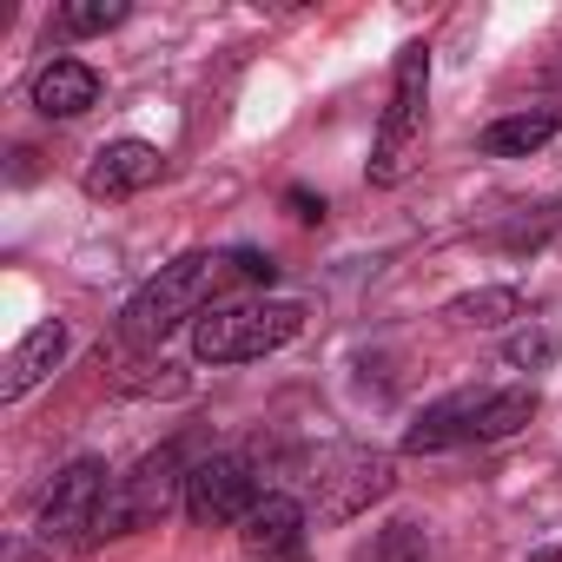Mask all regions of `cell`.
<instances>
[{
	"mask_svg": "<svg viewBox=\"0 0 562 562\" xmlns=\"http://www.w3.org/2000/svg\"><path fill=\"white\" fill-rule=\"evenodd\" d=\"M305 331V305L292 299H232L192 318V358L199 364H251L285 351Z\"/></svg>",
	"mask_w": 562,
	"mask_h": 562,
	"instance_id": "1",
	"label": "cell"
},
{
	"mask_svg": "<svg viewBox=\"0 0 562 562\" xmlns=\"http://www.w3.org/2000/svg\"><path fill=\"white\" fill-rule=\"evenodd\" d=\"M218 292V251H179L172 265H159V278L126 299L120 312V345L126 351H146L159 345L166 331H179L186 318H199V305Z\"/></svg>",
	"mask_w": 562,
	"mask_h": 562,
	"instance_id": "2",
	"label": "cell"
},
{
	"mask_svg": "<svg viewBox=\"0 0 562 562\" xmlns=\"http://www.w3.org/2000/svg\"><path fill=\"white\" fill-rule=\"evenodd\" d=\"M424 120H430V47L411 41L391 74V106L378 120V153H371V186H397L417 153H424Z\"/></svg>",
	"mask_w": 562,
	"mask_h": 562,
	"instance_id": "3",
	"label": "cell"
},
{
	"mask_svg": "<svg viewBox=\"0 0 562 562\" xmlns=\"http://www.w3.org/2000/svg\"><path fill=\"white\" fill-rule=\"evenodd\" d=\"M113 483H120V476H113L100 457H74V463L54 476L47 503H41V536H47V542H80V549H87V536H93V522H100Z\"/></svg>",
	"mask_w": 562,
	"mask_h": 562,
	"instance_id": "4",
	"label": "cell"
},
{
	"mask_svg": "<svg viewBox=\"0 0 562 562\" xmlns=\"http://www.w3.org/2000/svg\"><path fill=\"white\" fill-rule=\"evenodd\" d=\"M258 476H251V457L245 450H218L205 463H192L186 476V516L199 529H225V522H245V509L258 503Z\"/></svg>",
	"mask_w": 562,
	"mask_h": 562,
	"instance_id": "5",
	"label": "cell"
},
{
	"mask_svg": "<svg viewBox=\"0 0 562 562\" xmlns=\"http://www.w3.org/2000/svg\"><path fill=\"white\" fill-rule=\"evenodd\" d=\"M391 483H397V463L384 450H338L325 463V476H318V516L325 522H351L378 496H391Z\"/></svg>",
	"mask_w": 562,
	"mask_h": 562,
	"instance_id": "6",
	"label": "cell"
},
{
	"mask_svg": "<svg viewBox=\"0 0 562 562\" xmlns=\"http://www.w3.org/2000/svg\"><path fill=\"white\" fill-rule=\"evenodd\" d=\"M159 179H166V153L153 139H113V146L93 153L80 186H87V199H133V192H146Z\"/></svg>",
	"mask_w": 562,
	"mask_h": 562,
	"instance_id": "7",
	"label": "cell"
},
{
	"mask_svg": "<svg viewBox=\"0 0 562 562\" xmlns=\"http://www.w3.org/2000/svg\"><path fill=\"white\" fill-rule=\"evenodd\" d=\"M238 542H245V555H292L299 542H305V503L299 496H278V490H265L251 509H245V522H238Z\"/></svg>",
	"mask_w": 562,
	"mask_h": 562,
	"instance_id": "8",
	"label": "cell"
},
{
	"mask_svg": "<svg viewBox=\"0 0 562 562\" xmlns=\"http://www.w3.org/2000/svg\"><path fill=\"white\" fill-rule=\"evenodd\" d=\"M483 397H490V391H457V397H443V404H424L417 424L404 430V450L430 457V450H450V443H476V411H483Z\"/></svg>",
	"mask_w": 562,
	"mask_h": 562,
	"instance_id": "9",
	"label": "cell"
},
{
	"mask_svg": "<svg viewBox=\"0 0 562 562\" xmlns=\"http://www.w3.org/2000/svg\"><path fill=\"white\" fill-rule=\"evenodd\" d=\"M34 106L47 120H80L87 106H100V74L87 60H47L34 74Z\"/></svg>",
	"mask_w": 562,
	"mask_h": 562,
	"instance_id": "10",
	"label": "cell"
},
{
	"mask_svg": "<svg viewBox=\"0 0 562 562\" xmlns=\"http://www.w3.org/2000/svg\"><path fill=\"white\" fill-rule=\"evenodd\" d=\"M60 358H67V325H60V318H47L41 331H27V338L14 345L8 371H0V397H8V404H14V397H27V391L60 364Z\"/></svg>",
	"mask_w": 562,
	"mask_h": 562,
	"instance_id": "11",
	"label": "cell"
},
{
	"mask_svg": "<svg viewBox=\"0 0 562 562\" xmlns=\"http://www.w3.org/2000/svg\"><path fill=\"white\" fill-rule=\"evenodd\" d=\"M562 133V106H529V113H509V120H496V126H483V153L490 159H529L536 146H549Z\"/></svg>",
	"mask_w": 562,
	"mask_h": 562,
	"instance_id": "12",
	"label": "cell"
},
{
	"mask_svg": "<svg viewBox=\"0 0 562 562\" xmlns=\"http://www.w3.org/2000/svg\"><path fill=\"white\" fill-rule=\"evenodd\" d=\"M443 318H450V325H463V331H496V325L522 318V299H516L509 285H483V292L450 299V305H443Z\"/></svg>",
	"mask_w": 562,
	"mask_h": 562,
	"instance_id": "13",
	"label": "cell"
},
{
	"mask_svg": "<svg viewBox=\"0 0 562 562\" xmlns=\"http://www.w3.org/2000/svg\"><path fill=\"white\" fill-rule=\"evenodd\" d=\"M529 417H536V391H529V384L490 391V397H483V411H476V443H503V437H516Z\"/></svg>",
	"mask_w": 562,
	"mask_h": 562,
	"instance_id": "14",
	"label": "cell"
},
{
	"mask_svg": "<svg viewBox=\"0 0 562 562\" xmlns=\"http://www.w3.org/2000/svg\"><path fill=\"white\" fill-rule=\"evenodd\" d=\"M120 397H186V371H179V364H139V371H120Z\"/></svg>",
	"mask_w": 562,
	"mask_h": 562,
	"instance_id": "15",
	"label": "cell"
},
{
	"mask_svg": "<svg viewBox=\"0 0 562 562\" xmlns=\"http://www.w3.org/2000/svg\"><path fill=\"white\" fill-rule=\"evenodd\" d=\"M126 21V0H74L60 8V34H106Z\"/></svg>",
	"mask_w": 562,
	"mask_h": 562,
	"instance_id": "16",
	"label": "cell"
},
{
	"mask_svg": "<svg viewBox=\"0 0 562 562\" xmlns=\"http://www.w3.org/2000/svg\"><path fill=\"white\" fill-rule=\"evenodd\" d=\"M371 562H430V536L417 522H391L378 542H371Z\"/></svg>",
	"mask_w": 562,
	"mask_h": 562,
	"instance_id": "17",
	"label": "cell"
},
{
	"mask_svg": "<svg viewBox=\"0 0 562 562\" xmlns=\"http://www.w3.org/2000/svg\"><path fill=\"white\" fill-rule=\"evenodd\" d=\"M271 258L265 251H218V292H232V285H271Z\"/></svg>",
	"mask_w": 562,
	"mask_h": 562,
	"instance_id": "18",
	"label": "cell"
},
{
	"mask_svg": "<svg viewBox=\"0 0 562 562\" xmlns=\"http://www.w3.org/2000/svg\"><path fill=\"white\" fill-rule=\"evenodd\" d=\"M503 358H509L516 371H536V364H549V358H555V338H542V331H516V338L503 345Z\"/></svg>",
	"mask_w": 562,
	"mask_h": 562,
	"instance_id": "19",
	"label": "cell"
},
{
	"mask_svg": "<svg viewBox=\"0 0 562 562\" xmlns=\"http://www.w3.org/2000/svg\"><path fill=\"white\" fill-rule=\"evenodd\" d=\"M292 212H299L305 225H318V218H325V199H312V192H292Z\"/></svg>",
	"mask_w": 562,
	"mask_h": 562,
	"instance_id": "20",
	"label": "cell"
}]
</instances>
